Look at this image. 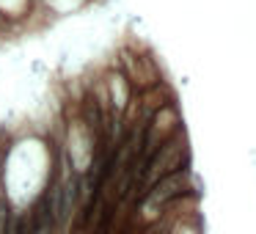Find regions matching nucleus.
Masks as SVG:
<instances>
[{"instance_id":"nucleus-1","label":"nucleus","mask_w":256,"mask_h":234,"mask_svg":"<svg viewBox=\"0 0 256 234\" xmlns=\"http://www.w3.org/2000/svg\"><path fill=\"white\" fill-rule=\"evenodd\" d=\"M182 157H188V149H184V138L176 132L171 140H166L162 146H157V152L149 157L146 171H144V182H140L144 193H146V188H149L154 179H160V176H166V174L182 168Z\"/></svg>"},{"instance_id":"nucleus-2","label":"nucleus","mask_w":256,"mask_h":234,"mask_svg":"<svg viewBox=\"0 0 256 234\" xmlns=\"http://www.w3.org/2000/svg\"><path fill=\"white\" fill-rule=\"evenodd\" d=\"M188 182H190L188 168H176V171H171V174H166V176L154 179V182L146 188L144 201H146V204H152V206H162V204H168V201L179 198V196L188 190Z\"/></svg>"},{"instance_id":"nucleus-3","label":"nucleus","mask_w":256,"mask_h":234,"mask_svg":"<svg viewBox=\"0 0 256 234\" xmlns=\"http://www.w3.org/2000/svg\"><path fill=\"white\" fill-rule=\"evenodd\" d=\"M25 234H56V220H52V212L44 196L30 210V218H25Z\"/></svg>"},{"instance_id":"nucleus-4","label":"nucleus","mask_w":256,"mask_h":234,"mask_svg":"<svg viewBox=\"0 0 256 234\" xmlns=\"http://www.w3.org/2000/svg\"><path fill=\"white\" fill-rule=\"evenodd\" d=\"M6 234H25V218L17 215V212H12V215H8Z\"/></svg>"},{"instance_id":"nucleus-5","label":"nucleus","mask_w":256,"mask_h":234,"mask_svg":"<svg viewBox=\"0 0 256 234\" xmlns=\"http://www.w3.org/2000/svg\"><path fill=\"white\" fill-rule=\"evenodd\" d=\"M8 215H12V210H8V201H6V196H0V234H6Z\"/></svg>"}]
</instances>
